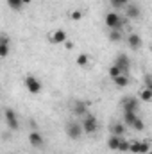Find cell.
<instances>
[{
	"mask_svg": "<svg viewBox=\"0 0 152 154\" xmlns=\"http://www.w3.org/2000/svg\"><path fill=\"white\" fill-rule=\"evenodd\" d=\"M127 45H129V48L138 50V48L141 47V38H140L138 34H129V36H127Z\"/></svg>",
	"mask_w": 152,
	"mask_h": 154,
	"instance_id": "obj_12",
	"label": "cell"
},
{
	"mask_svg": "<svg viewBox=\"0 0 152 154\" xmlns=\"http://www.w3.org/2000/svg\"><path fill=\"white\" fill-rule=\"evenodd\" d=\"M82 133H84L82 124L74 122V120H70V122L66 124V136H68V138H72V140H79V138L82 136Z\"/></svg>",
	"mask_w": 152,
	"mask_h": 154,
	"instance_id": "obj_4",
	"label": "cell"
},
{
	"mask_svg": "<svg viewBox=\"0 0 152 154\" xmlns=\"http://www.w3.org/2000/svg\"><path fill=\"white\" fill-rule=\"evenodd\" d=\"M50 39H52L54 43H65V41H66V32L59 29V31L52 32V38H50Z\"/></svg>",
	"mask_w": 152,
	"mask_h": 154,
	"instance_id": "obj_18",
	"label": "cell"
},
{
	"mask_svg": "<svg viewBox=\"0 0 152 154\" xmlns=\"http://www.w3.org/2000/svg\"><path fill=\"white\" fill-rule=\"evenodd\" d=\"M150 50H152V47H150Z\"/></svg>",
	"mask_w": 152,
	"mask_h": 154,
	"instance_id": "obj_31",
	"label": "cell"
},
{
	"mask_svg": "<svg viewBox=\"0 0 152 154\" xmlns=\"http://www.w3.org/2000/svg\"><path fill=\"white\" fill-rule=\"evenodd\" d=\"M29 143H31V145H34V147H41V145L45 143L43 134H41V133H38V131L29 133Z\"/></svg>",
	"mask_w": 152,
	"mask_h": 154,
	"instance_id": "obj_10",
	"label": "cell"
},
{
	"mask_svg": "<svg viewBox=\"0 0 152 154\" xmlns=\"http://www.w3.org/2000/svg\"><path fill=\"white\" fill-rule=\"evenodd\" d=\"M149 151H150V143H149V142H131L129 152H134V154H147Z\"/></svg>",
	"mask_w": 152,
	"mask_h": 154,
	"instance_id": "obj_6",
	"label": "cell"
},
{
	"mask_svg": "<svg viewBox=\"0 0 152 154\" xmlns=\"http://www.w3.org/2000/svg\"><path fill=\"white\" fill-rule=\"evenodd\" d=\"M123 23H125V18H122L118 13L111 11V13H108V14H106V25H108L111 31H118Z\"/></svg>",
	"mask_w": 152,
	"mask_h": 154,
	"instance_id": "obj_2",
	"label": "cell"
},
{
	"mask_svg": "<svg viewBox=\"0 0 152 154\" xmlns=\"http://www.w3.org/2000/svg\"><path fill=\"white\" fill-rule=\"evenodd\" d=\"M32 0H23V5H27V4H31Z\"/></svg>",
	"mask_w": 152,
	"mask_h": 154,
	"instance_id": "obj_29",
	"label": "cell"
},
{
	"mask_svg": "<svg viewBox=\"0 0 152 154\" xmlns=\"http://www.w3.org/2000/svg\"><path fill=\"white\" fill-rule=\"evenodd\" d=\"M109 2H111V5H114V7H127V4L131 0H109Z\"/></svg>",
	"mask_w": 152,
	"mask_h": 154,
	"instance_id": "obj_22",
	"label": "cell"
},
{
	"mask_svg": "<svg viewBox=\"0 0 152 154\" xmlns=\"http://www.w3.org/2000/svg\"><path fill=\"white\" fill-rule=\"evenodd\" d=\"M82 129H84V133L86 134H91V133H95L97 129H99V122H97V116L91 115V113H88V115L82 116Z\"/></svg>",
	"mask_w": 152,
	"mask_h": 154,
	"instance_id": "obj_3",
	"label": "cell"
},
{
	"mask_svg": "<svg viewBox=\"0 0 152 154\" xmlns=\"http://www.w3.org/2000/svg\"><path fill=\"white\" fill-rule=\"evenodd\" d=\"M122 74H123V72H122V68H120V66H116V65H113V66L109 68V77H111V79L122 75Z\"/></svg>",
	"mask_w": 152,
	"mask_h": 154,
	"instance_id": "obj_21",
	"label": "cell"
},
{
	"mask_svg": "<svg viewBox=\"0 0 152 154\" xmlns=\"http://www.w3.org/2000/svg\"><path fill=\"white\" fill-rule=\"evenodd\" d=\"M140 13H141V11H140V7H138L136 4H129V5L125 7V14H127L129 20H136V18L140 16Z\"/></svg>",
	"mask_w": 152,
	"mask_h": 154,
	"instance_id": "obj_11",
	"label": "cell"
},
{
	"mask_svg": "<svg viewBox=\"0 0 152 154\" xmlns=\"http://www.w3.org/2000/svg\"><path fill=\"white\" fill-rule=\"evenodd\" d=\"M4 116H5V124H7V127H9L11 131H18V127H20V124H18V116H16V113H14L11 108H7V109L4 111Z\"/></svg>",
	"mask_w": 152,
	"mask_h": 154,
	"instance_id": "obj_5",
	"label": "cell"
},
{
	"mask_svg": "<svg viewBox=\"0 0 152 154\" xmlns=\"http://www.w3.org/2000/svg\"><path fill=\"white\" fill-rule=\"evenodd\" d=\"M123 120H125V124H127L129 127H132L134 131H143V129H145L143 120L138 116L136 111H123Z\"/></svg>",
	"mask_w": 152,
	"mask_h": 154,
	"instance_id": "obj_1",
	"label": "cell"
},
{
	"mask_svg": "<svg viewBox=\"0 0 152 154\" xmlns=\"http://www.w3.org/2000/svg\"><path fill=\"white\" fill-rule=\"evenodd\" d=\"M109 39H111V41H120V39H122L120 31H111V32H109Z\"/></svg>",
	"mask_w": 152,
	"mask_h": 154,
	"instance_id": "obj_25",
	"label": "cell"
},
{
	"mask_svg": "<svg viewBox=\"0 0 152 154\" xmlns=\"http://www.w3.org/2000/svg\"><path fill=\"white\" fill-rule=\"evenodd\" d=\"M81 18H82V13H81V11H74V13H72V20H81Z\"/></svg>",
	"mask_w": 152,
	"mask_h": 154,
	"instance_id": "obj_27",
	"label": "cell"
},
{
	"mask_svg": "<svg viewBox=\"0 0 152 154\" xmlns=\"http://www.w3.org/2000/svg\"><path fill=\"white\" fill-rule=\"evenodd\" d=\"M9 54V39L7 36H2V41H0V57H7Z\"/></svg>",
	"mask_w": 152,
	"mask_h": 154,
	"instance_id": "obj_17",
	"label": "cell"
},
{
	"mask_svg": "<svg viewBox=\"0 0 152 154\" xmlns=\"http://www.w3.org/2000/svg\"><path fill=\"white\" fill-rule=\"evenodd\" d=\"M122 106H123V111H136L140 109V100L136 97H125L122 100Z\"/></svg>",
	"mask_w": 152,
	"mask_h": 154,
	"instance_id": "obj_8",
	"label": "cell"
},
{
	"mask_svg": "<svg viewBox=\"0 0 152 154\" xmlns=\"http://www.w3.org/2000/svg\"><path fill=\"white\" fill-rule=\"evenodd\" d=\"M88 63H90V56L88 54H79L77 56V65L79 66H86Z\"/></svg>",
	"mask_w": 152,
	"mask_h": 154,
	"instance_id": "obj_20",
	"label": "cell"
},
{
	"mask_svg": "<svg viewBox=\"0 0 152 154\" xmlns=\"http://www.w3.org/2000/svg\"><path fill=\"white\" fill-rule=\"evenodd\" d=\"M65 45H66V48H68V50H72V48H74V43H70V41H65Z\"/></svg>",
	"mask_w": 152,
	"mask_h": 154,
	"instance_id": "obj_28",
	"label": "cell"
},
{
	"mask_svg": "<svg viewBox=\"0 0 152 154\" xmlns=\"http://www.w3.org/2000/svg\"><path fill=\"white\" fill-rule=\"evenodd\" d=\"M147 154H152V151H149V152H147Z\"/></svg>",
	"mask_w": 152,
	"mask_h": 154,
	"instance_id": "obj_30",
	"label": "cell"
},
{
	"mask_svg": "<svg viewBox=\"0 0 152 154\" xmlns=\"http://www.w3.org/2000/svg\"><path fill=\"white\" fill-rule=\"evenodd\" d=\"M114 65H116V66H120L123 74H127V72H129V68H131V59H129V56L120 54V56L114 59Z\"/></svg>",
	"mask_w": 152,
	"mask_h": 154,
	"instance_id": "obj_9",
	"label": "cell"
},
{
	"mask_svg": "<svg viewBox=\"0 0 152 154\" xmlns=\"http://www.w3.org/2000/svg\"><path fill=\"white\" fill-rule=\"evenodd\" d=\"M74 113H75L77 116L88 115V113H90V111H88V104H86V102H82V100L75 102V106H74Z\"/></svg>",
	"mask_w": 152,
	"mask_h": 154,
	"instance_id": "obj_13",
	"label": "cell"
},
{
	"mask_svg": "<svg viewBox=\"0 0 152 154\" xmlns=\"http://www.w3.org/2000/svg\"><path fill=\"white\" fill-rule=\"evenodd\" d=\"M143 81H145V88L152 90V75H145L143 77Z\"/></svg>",
	"mask_w": 152,
	"mask_h": 154,
	"instance_id": "obj_26",
	"label": "cell"
},
{
	"mask_svg": "<svg viewBox=\"0 0 152 154\" xmlns=\"http://www.w3.org/2000/svg\"><path fill=\"white\" fill-rule=\"evenodd\" d=\"M113 82H114V86H118V88H125V86H129V75L127 74H122V75L114 77Z\"/></svg>",
	"mask_w": 152,
	"mask_h": 154,
	"instance_id": "obj_15",
	"label": "cell"
},
{
	"mask_svg": "<svg viewBox=\"0 0 152 154\" xmlns=\"http://www.w3.org/2000/svg\"><path fill=\"white\" fill-rule=\"evenodd\" d=\"M25 86H27V90H29L32 95H38L39 91H41V82H39L34 75H27L25 77Z\"/></svg>",
	"mask_w": 152,
	"mask_h": 154,
	"instance_id": "obj_7",
	"label": "cell"
},
{
	"mask_svg": "<svg viewBox=\"0 0 152 154\" xmlns=\"http://www.w3.org/2000/svg\"><path fill=\"white\" fill-rule=\"evenodd\" d=\"M111 134H114V136H122V134H125V125L120 124V122L111 124Z\"/></svg>",
	"mask_w": 152,
	"mask_h": 154,
	"instance_id": "obj_16",
	"label": "cell"
},
{
	"mask_svg": "<svg viewBox=\"0 0 152 154\" xmlns=\"http://www.w3.org/2000/svg\"><path fill=\"white\" fill-rule=\"evenodd\" d=\"M7 4L13 7V9H20L23 5V0H7Z\"/></svg>",
	"mask_w": 152,
	"mask_h": 154,
	"instance_id": "obj_23",
	"label": "cell"
},
{
	"mask_svg": "<svg viewBox=\"0 0 152 154\" xmlns=\"http://www.w3.org/2000/svg\"><path fill=\"white\" fill-rule=\"evenodd\" d=\"M129 147H131V142H127V140H123V138H122V143H120V152H127V151H129Z\"/></svg>",
	"mask_w": 152,
	"mask_h": 154,
	"instance_id": "obj_24",
	"label": "cell"
},
{
	"mask_svg": "<svg viewBox=\"0 0 152 154\" xmlns=\"http://www.w3.org/2000/svg\"><path fill=\"white\" fill-rule=\"evenodd\" d=\"M120 143H122V136H114V134H111L109 140H108V147H109L111 151H120Z\"/></svg>",
	"mask_w": 152,
	"mask_h": 154,
	"instance_id": "obj_14",
	"label": "cell"
},
{
	"mask_svg": "<svg viewBox=\"0 0 152 154\" xmlns=\"http://www.w3.org/2000/svg\"><path fill=\"white\" fill-rule=\"evenodd\" d=\"M140 99H141L143 102H149V100H152V90H149V88H143V90L140 91Z\"/></svg>",
	"mask_w": 152,
	"mask_h": 154,
	"instance_id": "obj_19",
	"label": "cell"
}]
</instances>
